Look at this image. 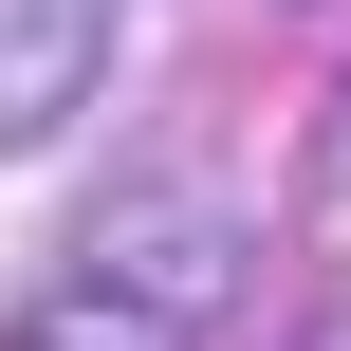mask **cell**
<instances>
[{"label": "cell", "mask_w": 351, "mask_h": 351, "mask_svg": "<svg viewBox=\"0 0 351 351\" xmlns=\"http://www.w3.org/2000/svg\"><path fill=\"white\" fill-rule=\"evenodd\" d=\"M222 296H241V204H222V167H130V185L74 222V259L19 296L0 351H204Z\"/></svg>", "instance_id": "obj_1"}, {"label": "cell", "mask_w": 351, "mask_h": 351, "mask_svg": "<svg viewBox=\"0 0 351 351\" xmlns=\"http://www.w3.org/2000/svg\"><path fill=\"white\" fill-rule=\"evenodd\" d=\"M130 56V0H0V148H56Z\"/></svg>", "instance_id": "obj_2"}]
</instances>
